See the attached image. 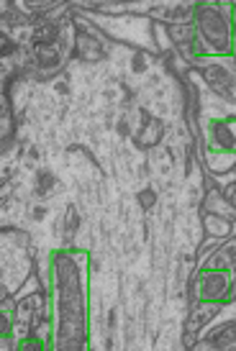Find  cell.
Returning <instances> with one entry per match:
<instances>
[{"instance_id": "6da1fadb", "label": "cell", "mask_w": 236, "mask_h": 351, "mask_svg": "<svg viewBox=\"0 0 236 351\" xmlns=\"http://www.w3.org/2000/svg\"><path fill=\"white\" fill-rule=\"evenodd\" d=\"M54 262V313H57V339L62 336L64 326H69L64 349H80L85 346V280L78 269V254L59 249L51 256Z\"/></svg>"}, {"instance_id": "7a4b0ae2", "label": "cell", "mask_w": 236, "mask_h": 351, "mask_svg": "<svg viewBox=\"0 0 236 351\" xmlns=\"http://www.w3.org/2000/svg\"><path fill=\"white\" fill-rule=\"evenodd\" d=\"M193 26H196V39L187 47L193 57H234L236 29L234 16H231V3H224V0L198 3L193 8Z\"/></svg>"}, {"instance_id": "3957f363", "label": "cell", "mask_w": 236, "mask_h": 351, "mask_svg": "<svg viewBox=\"0 0 236 351\" xmlns=\"http://www.w3.org/2000/svg\"><path fill=\"white\" fill-rule=\"evenodd\" d=\"M234 285V269L228 267H203L196 277V300L226 305V295Z\"/></svg>"}, {"instance_id": "277c9868", "label": "cell", "mask_w": 236, "mask_h": 351, "mask_svg": "<svg viewBox=\"0 0 236 351\" xmlns=\"http://www.w3.org/2000/svg\"><path fill=\"white\" fill-rule=\"evenodd\" d=\"M206 152L236 154V116H211L203 123Z\"/></svg>"}, {"instance_id": "5b68a950", "label": "cell", "mask_w": 236, "mask_h": 351, "mask_svg": "<svg viewBox=\"0 0 236 351\" xmlns=\"http://www.w3.org/2000/svg\"><path fill=\"white\" fill-rule=\"evenodd\" d=\"M203 77L211 88L216 90L218 95H224L228 100H236V75L234 69H228L226 64L221 62H211L203 67Z\"/></svg>"}, {"instance_id": "8992f818", "label": "cell", "mask_w": 236, "mask_h": 351, "mask_svg": "<svg viewBox=\"0 0 236 351\" xmlns=\"http://www.w3.org/2000/svg\"><path fill=\"white\" fill-rule=\"evenodd\" d=\"M203 226H206V234L208 239H213V241H224L231 236L234 231V223H231V218H224V215H216V213H206L203 218Z\"/></svg>"}, {"instance_id": "52a82bcc", "label": "cell", "mask_w": 236, "mask_h": 351, "mask_svg": "<svg viewBox=\"0 0 236 351\" xmlns=\"http://www.w3.org/2000/svg\"><path fill=\"white\" fill-rule=\"evenodd\" d=\"M206 167L211 175H228L236 169V154L224 152H206Z\"/></svg>"}, {"instance_id": "ba28073f", "label": "cell", "mask_w": 236, "mask_h": 351, "mask_svg": "<svg viewBox=\"0 0 236 351\" xmlns=\"http://www.w3.org/2000/svg\"><path fill=\"white\" fill-rule=\"evenodd\" d=\"M169 39L175 41L177 47H190L196 39V26L193 23H169Z\"/></svg>"}, {"instance_id": "9c48e42d", "label": "cell", "mask_w": 236, "mask_h": 351, "mask_svg": "<svg viewBox=\"0 0 236 351\" xmlns=\"http://www.w3.org/2000/svg\"><path fill=\"white\" fill-rule=\"evenodd\" d=\"M34 62H36V67L49 69V67H54V64L59 62V54H57V49H51V47H44V44H34Z\"/></svg>"}, {"instance_id": "30bf717a", "label": "cell", "mask_w": 236, "mask_h": 351, "mask_svg": "<svg viewBox=\"0 0 236 351\" xmlns=\"http://www.w3.org/2000/svg\"><path fill=\"white\" fill-rule=\"evenodd\" d=\"M159 134H162V123L154 121V118H147V128L139 131L137 144L139 147H152V144H157L159 141Z\"/></svg>"}, {"instance_id": "8fae6325", "label": "cell", "mask_w": 236, "mask_h": 351, "mask_svg": "<svg viewBox=\"0 0 236 351\" xmlns=\"http://www.w3.org/2000/svg\"><path fill=\"white\" fill-rule=\"evenodd\" d=\"M218 311H221V305H213V302H198V313H193V328H200L203 323H208V318H213V315H218Z\"/></svg>"}, {"instance_id": "7c38bea8", "label": "cell", "mask_w": 236, "mask_h": 351, "mask_svg": "<svg viewBox=\"0 0 236 351\" xmlns=\"http://www.w3.org/2000/svg\"><path fill=\"white\" fill-rule=\"evenodd\" d=\"M78 51L85 59H100L103 57V49H100L98 44L93 41V36H88V34H80L78 36Z\"/></svg>"}, {"instance_id": "4fadbf2b", "label": "cell", "mask_w": 236, "mask_h": 351, "mask_svg": "<svg viewBox=\"0 0 236 351\" xmlns=\"http://www.w3.org/2000/svg\"><path fill=\"white\" fill-rule=\"evenodd\" d=\"M51 187H54V175L47 172V169H41L39 175H36V180H34V193H36L39 197H44Z\"/></svg>"}, {"instance_id": "5bb4252c", "label": "cell", "mask_w": 236, "mask_h": 351, "mask_svg": "<svg viewBox=\"0 0 236 351\" xmlns=\"http://www.w3.org/2000/svg\"><path fill=\"white\" fill-rule=\"evenodd\" d=\"M78 228H80L78 210H75V208H67V215H64V231L72 236V234H78Z\"/></svg>"}, {"instance_id": "9a60e30c", "label": "cell", "mask_w": 236, "mask_h": 351, "mask_svg": "<svg viewBox=\"0 0 236 351\" xmlns=\"http://www.w3.org/2000/svg\"><path fill=\"white\" fill-rule=\"evenodd\" d=\"M154 203H157V193H154L152 187H147V190H141V193H139V205H141L144 210L154 208Z\"/></svg>"}, {"instance_id": "2e32d148", "label": "cell", "mask_w": 236, "mask_h": 351, "mask_svg": "<svg viewBox=\"0 0 236 351\" xmlns=\"http://www.w3.org/2000/svg\"><path fill=\"white\" fill-rule=\"evenodd\" d=\"M131 67L137 69V72H141V69L147 67V62H144V57H141V54H137V59H134V62H131Z\"/></svg>"}, {"instance_id": "e0dca14e", "label": "cell", "mask_w": 236, "mask_h": 351, "mask_svg": "<svg viewBox=\"0 0 236 351\" xmlns=\"http://www.w3.org/2000/svg\"><path fill=\"white\" fill-rule=\"evenodd\" d=\"M118 134H121V136H128V126H126V123H123V121L118 123Z\"/></svg>"}, {"instance_id": "ac0fdd59", "label": "cell", "mask_w": 236, "mask_h": 351, "mask_svg": "<svg viewBox=\"0 0 236 351\" xmlns=\"http://www.w3.org/2000/svg\"><path fill=\"white\" fill-rule=\"evenodd\" d=\"M44 213H47V208H34V215H36V218H44Z\"/></svg>"}, {"instance_id": "d6986e66", "label": "cell", "mask_w": 236, "mask_h": 351, "mask_svg": "<svg viewBox=\"0 0 236 351\" xmlns=\"http://www.w3.org/2000/svg\"><path fill=\"white\" fill-rule=\"evenodd\" d=\"M231 16H234V29H236V3H231Z\"/></svg>"}, {"instance_id": "ffe728a7", "label": "cell", "mask_w": 236, "mask_h": 351, "mask_svg": "<svg viewBox=\"0 0 236 351\" xmlns=\"http://www.w3.org/2000/svg\"><path fill=\"white\" fill-rule=\"evenodd\" d=\"M234 57H236V44H234Z\"/></svg>"}, {"instance_id": "44dd1931", "label": "cell", "mask_w": 236, "mask_h": 351, "mask_svg": "<svg viewBox=\"0 0 236 351\" xmlns=\"http://www.w3.org/2000/svg\"><path fill=\"white\" fill-rule=\"evenodd\" d=\"M234 64H236V57H234Z\"/></svg>"}]
</instances>
